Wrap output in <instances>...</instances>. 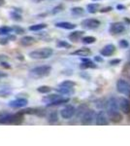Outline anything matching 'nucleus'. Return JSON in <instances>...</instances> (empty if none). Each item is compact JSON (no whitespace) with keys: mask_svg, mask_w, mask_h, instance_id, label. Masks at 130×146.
I'll return each mask as SVG.
<instances>
[{"mask_svg":"<svg viewBox=\"0 0 130 146\" xmlns=\"http://www.w3.org/2000/svg\"><path fill=\"white\" fill-rule=\"evenodd\" d=\"M51 71V66H49V65H41V66L32 68L29 71V76L34 79L43 78V77H46L49 75Z\"/></svg>","mask_w":130,"mask_h":146,"instance_id":"obj_1","label":"nucleus"},{"mask_svg":"<svg viewBox=\"0 0 130 146\" xmlns=\"http://www.w3.org/2000/svg\"><path fill=\"white\" fill-rule=\"evenodd\" d=\"M53 54V50L51 48H43L30 52L28 56L31 58H34V60H46V58H51Z\"/></svg>","mask_w":130,"mask_h":146,"instance_id":"obj_2","label":"nucleus"},{"mask_svg":"<svg viewBox=\"0 0 130 146\" xmlns=\"http://www.w3.org/2000/svg\"><path fill=\"white\" fill-rule=\"evenodd\" d=\"M117 91L122 95H130V84L123 79H119L117 82Z\"/></svg>","mask_w":130,"mask_h":146,"instance_id":"obj_3","label":"nucleus"},{"mask_svg":"<svg viewBox=\"0 0 130 146\" xmlns=\"http://www.w3.org/2000/svg\"><path fill=\"white\" fill-rule=\"evenodd\" d=\"M96 114L95 111L92 109H87L86 112L84 113V115L82 116V124L84 125V126H88V125H91L93 120L95 119Z\"/></svg>","mask_w":130,"mask_h":146,"instance_id":"obj_4","label":"nucleus"},{"mask_svg":"<svg viewBox=\"0 0 130 146\" xmlns=\"http://www.w3.org/2000/svg\"><path fill=\"white\" fill-rule=\"evenodd\" d=\"M106 108H107V113L109 112H114V111H119V103L117 100L114 96H111L109 100L106 101Z\"/></svg>","mask_w":130,"mask_h":146,"instance_id":"obj_5","label":"nucleus"},{"mask_svg":"<svg viewBox=\"0 0 130 146\" xmlns=\"http://www.w3.org/2000/svg\"><path fill=\"white\" fill-rule=\"evenodd\" d=\"M82 27L84 29H95L100 27V22L96 19H86L82 22Z\"/></svg>","mask_w":130,"mask_h":146,"instance_id":"obj_6","label":"nucleus"},{"mask_svg":"<svg viewBox=\"0 0 130 146\" xmlns=\"http://www.w3.org/2000/svg\"><path fill=\"white\" fill-rule=\"evenodd\" d=\"M125 30V25L122 23L117 22L111 23L110 28H109V32L111 34H120L122 32H124Z\"/></svg>","mask_w":130,"mask_h":146,"instance_id":"obj_7","label":"nucleus"},{"mask_svg":"<svg viewBox=\"0 0 130 146\" xmlns=\"http://www.w3.org/2000/svg\"><path fill=\"white\" fill-rule=\"evenodd\" d=\"M76 112H77L76 108L73 106V105H66L60 111V115L63 119H70L74 116Z\"/></svg>","mask_w":130,"mask_h":146,"instance_id":"obj_8","label":"nucleus"},{"mask_svg":"<svg viewBox=\"0 0 130 146\" xmlns=\"http://www.w3.org/2000/svg\"><path fill=\"white\" fill-rule=\"evenodd\" d=\"M108 118L109 117L105 113V111L101 110V111H99L97 114H96L95 124L97 125V126H107V125H109Z\"/></svg>","mask_w":130,"mask_h":146,"instance_id":"obj_9","label":"nucleus"},{"mask_svg":"<svg viewBox=\"0 0 130 146\" xmlns=\"http://www.w3.org/2000/svg\"><path fill=\"white\" fill-rule=\"evenodd\" d=\"M28 100L26 98H16L15 100H12L9 102V106L12 108H22L26 106Z\"/></svg>","mask_w":130,"mask_h":146,"instance_id":"obj_10","label":"nucleus"},{"mask_svg":"<svg viewBox=\"0 0 130 146\" xmlns=\"http://www.w3.org/2000/svg\"><path fill=\"white\" fill-rule=\"evenodd\" d=\"M119 109L121 110L122 113H124V114L130 113V102L127 98H120L119 100Z\"/></svg>","mask_w":130,"mask_h":146,"instance_id":"obj_11","label":"nucleus"},{"mask_svg":"<svg viewBox=\"0 0 130 146\" xmlns=\"http://www.w3.org/2000/svg\"><path fill=\"white\" fill-rule=\"evenodd\" d=\"M115 52V46L114 44H108L105 47H103L100 51V54L103 56H111Z\"/></svg>","mask_w":130,"mask_h":146,"instance_id":"obj_12","label":"nucleus"},{"mask_svg":"<svg viewBox=\"0 0 130 146\" xmlns=\"http://www.w3.org/2000/svg\"><path fill=\"white\" fill-rule=\"evenodd\" d=\"M13 114L6 111H0V124H11Z\"/></svg>","mask_w":130,"mask_h":146,"instance_id":"obj_13","label":"nucleus"},{"mask_svg":"<svg viewBox=\"0 0 130 146\" xmlns=\"http://www.w3.org/2000/svg\"><path fill=\"white\" fill-rule=\"evenodd\" d=\"M107 113V112H106ZM109 119L113 122V123H119L122 120V116L119 113V111H114V112H109L107 113Z\"/></svg>","mask_w":130,"mask_h":146,"instance_id":"obj_14","label":"nucleus"},{"mask_svg":"<svg viewBox=\"0 0 130 146\" xmlns=\"http://www.w3.org/2000/svg\"><path fill=\"white\" fill-rule=\"evenodd\" d=\"M80 67H81L82 69H87V68H96L97 65L92 62V60L84 58H82V63L80 64Z\"/></svg>","mask_w":130,"mask_h":146,"instance_id":"obj_15","label":"nucleus"},{"mask_svg":"<svg viewBox=\"0 0 130 146\" xmlns=\"http://www.w3.org/2000/svg\"><path fill=\"white\" fill-rule=\"evenodd\" d=\"M55 27H59V28H63V29L72 30V29H75L77 25L72 23H69V22H59V23H55Z\"/></svg>","mask_w":130,"mask_h":146,"instance_id":"obj_16","label":"nucleus"},{"mask_svg":"<svg viewBox=\"0 0 130 146\" xmlns=\"http://www.w3.org/2000/svg\"><path fill=\"white\" fill-rule=\"evenodd\" d=\"M35 42H36V40H35L34 37L28 36V35H26V36H23L22 38L20 40V43L24 47L31 46L35 43Z\"/></svg>","mask_w":130,"mask_h":146,"instance_id":"obj_17","label":"nucleus"},{"mask_svg":"<svg viewBox=\"0 0 130 146\" xmlns=\"http://www.w3.org/2000/svg\"><path fill=\"white\" fill-rule=\"evenodd\" d=\"M90 54H91L90 49H88V48H86V47H84V48L78 49L77 51L73 52L72 55L79 56H87L90 55Z\"/></svg>","mask_w":130,"mask_h":146,"instance_id":"obj_18","label":"nucleus"},{"mask_svg":"<svg viewBox=\"0 0 130 146\" xmlns=\"http://www.w3.org/2000/svg\"><path fill=\"white\" fill-rule=\"evenodd\" d=\"M84 31H81V30H77V31H73L72 33L69 34L68 38H69L71 41L73 42H77L78 40L82 39V35H84Z\"/></svg>","mask_w":130,"mask_h":146,"instance_id":"obj_19","label":"nucleus"},{"mask_svg":"<svg viewBox=\"0 0 130 146\" xmlns=\"http://www.w3.org/2000/svg\"><path fill=\"white\" fill-rule=\"evenodd\" d=\"M55 91L57 93L61 94V95H65V96H70L72 94H74V89L73 88H66V87H60L59 88H56Z\"/></svg>","mask_w":130,"mask_h":146,"instance_id":"obj_20","label":"nucleus"},{"mask_svg":"<svg viewBox=\"0 0 130 146\" xmlns=\"http://www.w3.org/2000/svg\"><path fill=\"white\" fill-rule=\"evenodd\" d=\"M69 98H60L58 100H56L55 101L51 103H48V106L51 107V106H59V105H62V104H65V103H68L69 102Z\"/></svg>","mask_w":130,"mask_h":146,"instance_id":"obj_21","label":"nucleus"},{"mask_svg":"<svg viewBox=\"0 0 130 146\" xmlns=\"http://www.w3.org/2000/svg\"><path fill=\"white\" fill-rule=\"evenodd\" d=\"M62 98L61 96L59 95H49V96H45V98H43V101L46 103H51L53 102V101H55L56 100H58V98Z\"/></svg>","mask_w":130,"mask_h":146,"instance_id":"obj_22","label":"nucleus"},{"mask_svg":"<svg viewBox=\"0 0 130 146\" xmlns=\"http://www.w3.org/2000/svg\"><path fill=\"white\" fill-rule=\"evenodd\" d=\"M58 121V114L56 111H51L49 113L48 115V122L49 123H55V122Z\"/></svg>","mask_w":130,"mask_h":146,"instance_id":"obj_23","label":"nucleus"},{"mask_svg":"<svg viewBox=\"0 0 130 146\" xmlns=\"http://www.w3.org/2000/svg\"><path fill=\"white\" fill-rule=\"evenodd\" d=\"M99 4L98 3H90L86 6V9H87V12L90 14H95L96 12L98 11L99 9Z\"/></svg>","mask_w":130,"mask_h":146,"instance_id":"obj_24","label":"nucleus"},{"mask_svg":"<svg viewBox=\"0 0 130 146\" xmlns=\"http://www.w3.org/2000/svg\"><path fill=\"white\" fill-rule=\"evenodd\" d=\"M71 13H72V15L79 17V16H82V15H84V10L82 8V7H74V8L71 9Z\"/></svg>","mask_w":130,"mask_h":146,"instance_id":"obj_25","label":"nucleus"},{"mask_svg":"<svg viewBox=\"0 0 130 146\" xmlns=\"http://www.w3.org/2000/svg\"><path fill=\"white\" fill-rule=\"evenodd\" d=\"M46 27H47L46 23H38V25H30L29 30H31V31H39V30H42V29H44V28H46Z\"/></svg>","mask_w":130,"mask_h":146,"instance_id":"obj_26","label":"nucleus"},{"mask_svg":"<svg viewBox=\"0 0 130 146\" xmlns=\"http://www.w3.org/2000/svg\"><path fill=\"white\" fill-rule=\"evenodd\" d=\"M96 41V38L93 36H84L82 38V42L86 45H88V44H93L94 42Z\"/></svg>","mask_w":130,"mask_h":146,"instance_id":"obj_27","label":"nucleus"},{"mask_svg":"<svg viewBox=\"0 0 130 146\" xmlns=\"http://www.w3.org/2000/svg\"><path fill=\"white\" fill-rule=\"evenodd\" d=\"M60 87H66V88H74L75 86H76V83L73 81H71V80H65V81L61 82L59 84Z\"/></svg>","mask_w":130,"mask_h":146,"instance_id":"obj_28","label":"nucleus"},{"mask_svg":"<svg viewBox=\"0 0 130 146\" xmlns=\"http://www.w3.org/2000/svg\"><path fill=\"white\" fill-rule=\"evenodd\" d=\"M56 46L59 47V48H65V49H69L72 47V45H71L70 43H68L67 41H63V40H59V41H57Z\"/></svg>","mask_w":130,"mask_h":146,"instance_id":"obj_29","label":"nucleus"},{"mask_svg":"<svg viewBox=\"0 0 130 146\" xmlns=\"http://www.w3.org/2000/svg\"><path fill=\"white\" fill-rule=\"evenodd\" d=\"M12 31H14L12 27H0V35L10 34Z\"/></svg>","mask_w":130,"mask_h":146,"instance_id":"obj_30","label":"nucleus"},{"mask_svg":"<svg viewBox=\"0 0 130 146\" xmlns=\"http://www.w3.org/2000/svg\"><path fill=\"white\" fill-rule=\"evenodd\" d=\"M10 17L12 20H14V21H22V15L20 14H18V11H14V12H12V13L10 14Z\"/></svg>","mask_w":130,"mask_h":146,"instance_id":"obj_31","label":"nucleus"},{"mask_svg":"<svg viewBox=\"0 0 130 146\" xmlns=\"http://www.w3.org/2000/svg\"><path fill=\"white\" fill-rule=\"evenodd\" d=\"M37 91H38V93H41V94H49V92L51 91V88L49 86H41L37 89Z\"/></svg>","mask_w":130,"mask_h":146,"instance_id":"obj_32","label":"nucleus"},{"mask_svg":"<svg viewBox=\"0 0 130 146\" xmlns=\"http://www.w3.org/2000/svg\"><path fill=\"white\" fill-rule=\"evenodd\" d=\"M119 47H120L121 49H127V48L129 47L128 41H127V40H125V39L120 40V41L119 42Z\"/></svg>","mask_w":130,"mask_h":146,"instance_id":"obj_33","label":"nucleus"},{"mask_svg":"<svg viewBox=\"0 0 130 146\" xmlns=\"http://www.w3.org/2000/svg\"><path fill=\"white\" fill-rule=\"evenodd\" d=\"M11 91L8 89H3V90H0V98H7L8 96H10Z\"/></svg>","mask_w":130,"mask_h":146,"instance_id":"obj_34","label":"nucleus"},{"mask_svg":"<svg viewBox=\"0 0 130 146\" xmlns=\"http://www.w3.org/2000/svg\"><path fill=\"white\" fill-rule=\"evenodd\" d=\"M62 10H63V5H58V6L54 7L53 9V11H51V13H53V15H55V14L59 13V12H61Z\"/></svg>","mask_w":130,"mask_h":146,"instance_id":"obj_35","label":"nucleus"},{"mask_svg":"<svg viewBox=\"0 0 130 146\" xmlns=\"http://www.w3.org/2000/svg\"><path fill=\"white\" fill-rule=\"evenodd\" d=\"M13 30L15 31V33L16 34H23L24 33V29L22 27H13Z\"/></svg>","mask_w":130,"mask_h":146,"instance_id":"obj_36","label":"nucleus"},{"mask_svg":"<svg viewBox=\"0 0 130 146\" xmlns=\"http://www.w3.org/2000/svg\"><path fill=\"white\" fill-rule=\"evenodd\" d=\"M120 62H121V60H120L119 58H114V60H110V64L111 65H117V64H119Z\"/></svg>","mask_w":130,"mask_h":146,"instance_id":"obj_37","label":"nucleus"},{"mask_svg":"<svg viewBox=\"0 0 130 146\" xmlns=\"http://www.w3.org/2000/svg\"><path fill=\"white\" fill-rule=\"evenodd\" d=\"M0 64H1L2 67H5V68H7V69H10V68H11V65H8V63L5 62L4 60H3V62H1Z\"/></svg>","mask_w":130,"mask_h":146,"instance_id":"obj_38","label":"nucleus"},{"mask_svg":"<svg viewBox=\"0 0 130 146\" xmlns=\"http://www.w3.org/2000/svg\"><path fill=\"white\" fill-rule=\"evenodd\" d=\"M117 9L119 11H121V10H125L126 7H125L124 5H122V4H119V5H117Z\"/></svg>","mask_w":130,"mask_h":146,"instance_id":"obj_39","label":"nucleus"},{"mask_svg":"<svg viewBox=\"0 0 130 146\" xmlns=\"http://www.w3.org/2000/svg\"><path fill=\"white\" fill-rule=\"evenodd\" d=\"M112 7H107V8H103L102 10H100L101 13H106V12H110L111 10H112Z\"/></svg>","mask_w":130,"mask_h":146,"instance_id":"obj_40","label":"nucleus"},{"mask_svg":"<svg viewBox=\"0 0 130 146\" xmlns=\"http://www.w3.org/2000/svg\"><path fill=\"white\" fill-rule=\"evenodd\" d=\"M8 38H5V39H0V44L1 45H6L7 43H8Z\"/></svg>","mask_w":130,"mask_h":146,"instance_id":"obj_41","label":"nucleus"},{"mask_svg":"<svg viewBox=\"0 0 130 146\" xmlns=\"http://www.w3.org/2000/svg\"><path fill=\"white\" fill-rule=\"evenodd\" d=\"M94 60H95V62H103V58H101V56H96L95 58H94Z\"/></svg>","mask_w":130,"mask_h":146,"instance_id":"obj_42","label":"nucleus"},{"mask_svg":"<svg viewBox=\"0 0 130 146\" xmlns=\"http://www.w3.org/2000/svg\"><path fill=\"white\" fill-rule=\"evenodd\" d=\"M2 77H7V74H6L5 72L0 71V78H2Z\"/></svg>","mask_w":130,"mask_h":146,"instance_id":"obj_43","label":"nucleus"},{"mask_svg":"<svg viewBox=\"0 0 130 146\" xmlns=\"http://www.w3.org/2000/svg\"><path fill=\"white\" fill-rule=\"evenodd\" d=\"M5 5V0H0V7Z\"/></svg>","mask_w":130,"mask_h":146,"instance_id":"obj_44","label":"nucleus"},{"mask_svg":"<svg viewBox=\"0 0 130 146\" xmlns=\"http://www.w3.org/2000/svg\"><path fill=\"white\" fill-rule=\"evenodd\" d=\"M32 2H35V3H39V2H41L42 0H31Z\"/></svg>","mask_w":130,"mask_h":146,"instance_id":"obj_45","label":"nucleus"}]
</instances>
